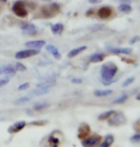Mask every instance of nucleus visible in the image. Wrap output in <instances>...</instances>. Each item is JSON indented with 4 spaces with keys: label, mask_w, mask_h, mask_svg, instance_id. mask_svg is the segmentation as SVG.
<instances>
[{
    "label": "nucleus",
    "mask_w": 140,
    "mask_h": 147,
    "mask_svg": "<svg viewBox=\"0 0 140 147\" xmlns=\"http://www.w3.org/2000/svg\"><path fill=\"white\" fill-rule=\"evenodd\" d=\"M118 71L117 66L113 62H107L102 65L101 67V83L106 85H110L113 82H115L116 79L113 80V78H115V76L116 75V73Z\"/></svg>",
    "instance_id": "nucleus-1"
},
{
    "label": "nucleus",
    "mask_w": 140,
    "mask_h": 147,
    "mask_svg": "<svg viewBox=\"0 0 140 147\" xmlns=\"http://www.w3.org/2000/svg\"><path fill=\"white\" fill-rule=\"evenodd\" d=\"M60 11V6L57 3H52L47 6L42 7L41 13L43 14V16L47 17V18H51V17L55 16L56 14L59 13Z\"/></svg>",
    "instance_id": "nucleus-2"
},
{
    "label": "nucleus",
    "mask_w": 140,
    "mask_h": 147,
    "mask_svg": "<svg viewBox=\"0 0 140 147\" xmlns=\"http://www.w3.org/2000/svg\"><path fill=\"white\" fill-rule=\"evenodd\" d=\"M11 10H13V13L18 17H26L28 16V11L22 0H18V1L14 2Z\"/></svg>",
    "instance_id": "nucleus-3"
},
{
    "label": "nucleus",
    "mask_w": 140,
    "mask_h": 147,
    "mask_svg": "<svg viewBox=\"0 0 140 147\" xmlns=\"http://www.w3.org/2000/svg\"><path fill=\"white\" fill-rule=\"evenodd\" d=\"M110 117L111 119H109V124L111 126H120V125L125 124L127 121L124 115L122 113H118V112L117 113L115 112Z\"/></svg>",
    "instance_id": "nucleus-4"
},
{
    "label": "nucleus",
    "mask_w": 140,
    "mask_h": 147,
    "mask_svg": "<svg viewBox=\"0 0 140 147\" xmlns=\"http://www.w3.org/2000/svg\"><path fill=\"white\" fill-rule=\"evenodd\" d=\"M40 53V50L38 49H28V50H22V51L17 52L15 54L16 59H25V58L34 57Z\"/></svg>",
    "instance_id": "nucleus-5"
},
{
    "label": "nucleus",
    "mask_w": 140,
    "mask_h": 147,
    "mask_svg": "<svg viewBox=\"0 0 140 147\" xmlns=\"http://www.w3.org/2000/svg\"><path fill=\"white\" fill-rule=\"evenodd\" d=\"M20 28L23 31L25 34H29V36H33V34H37V29L36 25L33 23H22L20 25Z\"/></svg>",
    "instance_id": "nucleus-6"
},
{
    "label": "nucleus",
    "mask_w": 140,
    "mask_h": 147,
    "mask_svg": "<svg viewBox=\"0 0 140 147\" xmlns=\"http://www.w3.org/2000/svg\"><path fill=\"white\" fill-rule=\"evenodd\" d=\"M101 140L100 136H93V137H87L86 139L82 140L83 146H94L99 144Z\"/></svg>",
    "instance_id": "nucleus-7"
},
{
    "label": "nucleus",
    "mask_w": 140,
    "mask_h": 147,
    "mask_svg": "<svg viewBox=\"0 0 140 147\" xmlns=\"http://www.w3.org/2000/svg\"><path fill=\"white\" fill-rule=\"evenodd\" d=\"M90 133H91V127L87 123H82L78 129V138L80 140H84L89 136Z\"/></svg>",
    "instance_id": "nucleus-8"
},
{
    "label": "nucleus",
    "mask_w": 140,
    "mask_h": 147,
    "mask_svg": "<svg viewBox=\"0 0 140 147\" xmlns=\"http://www.w3.org/2000/svg\"><path fill=\"white\" fill-rule=\"evenodd\" d=\"M26 126V121H17L15 123H13V125H11L10 127L8 128V132L11 134H15V133H18L22 130Z\"/></svg>",
    "instance_id": "nucleus-9"
},
{
    "label": "nucleus",
    "mask_w": 140,
    "mask_h": 147,
    "mask_svg": "<svg viewBox=\"0 0 140 147\" xmlns=\"http://www.w3.org/2000/svg\"><path fill=\"white\" fill-rule=\"evenodd\" d=\"M107 50L115 55H129L132 53L130 48H116V47H107Z\"/></svg>",
    "instance_id": "nucleus-10"
},
{
    "label": "nucleus",
    "mask_w": 140,
    "mask_h": 147,
    "mask_svg": "<svg viewBox=\"0 0 140 147\" xmlns=\"http://www.w3.org/2000/svg\"><path fill=\"white\" fill-rule=\"evenodd\" d=\"M113 10L110 7H102L98 10L97 11V16L100 17L101 19H107L112 16Z\"/></svg>",
    "instance_id": "nucleus-11"
},
{
    "label": "nucleus",
    "mask_w": 140,
    "mask_h": 147,
    "mask_svg": "<svg viewBox=\"0 0 140 147\" xmlns=\"http://www.w3.org/2000/svg\"><path fill=\"white\" fill-rule=\"evenodd\" d=\"M46 42L44 40H33V41H28L25 43L26 47H29L31 49H38L40 50L42 47L45 46Z\"/></svg>",
    "instance_id": "nucleus-12"
},
{
    "label": "nucleus",
    "mask_w": 140,
    "mask_h": 147,
    "mask_svg": "<svg viewBox=\"0 0 140 147\" xmlns=\"http://www.w3.org/2000/svg\"><path fill=\"white\" fill-rule=\"evenodd\" d=\"M16 73L15 68H13L11 65H5V66H0V76L5 75V76H13Z\"/></svg>",
    "instance_id": "nucleus-13"
},
{
    "label": "nucleus",
    "mask_w": 140,
    "mask_h": 147,
    "mask_svg": "<svg viewBox=\"0 0 140 147\" xmlns=\"http://www.w3.org/2000/svg\"><path fill=\"white\" fill-rule=\"evenodd\" d=\"M46 50L49 53H51L52 55H54V57L55 58V59H60V58H61L60 53H59L58 49L55 46H54V45H47L46 46Z\"/></svg>",
    "instance_id": "nucleus-14"
},
{
    "label": "nucleus",
    "mask_w": 140,
    "mask_h": 147,
    "mask_svg": "<svg viewBox=\"0 0 140 147\" xmlns=\"http://www.w3.org/2000/svg\"><path fill=\"white\" fill-rule=\"evenodd\" d=\"M86 49H87V46H81V47H78V48L72 49V51H70V52H69L68 57H69V58H72V57H76L77 55H79L80 53L84 52Z\"/></svg>",
    "instance_id": "nucleus-15"
},
{
    "label": "nucleus",
    "mask_w": 140,
    "mask_h": 147,
    "mask_svg": "<svg viewBox=\"0 0 140 147\" xmlns=\"http://www.w3.org/2000/svg\"><path fill=\"white\" fill-rule=\"evenodd\" d=\"M105 58V55L101 54V53H97V54H93L90 57V62L92 63H96V62H101Z\"/></svg>",
    "instance_id": "nucleus-16"
},
{
    "label": "nucleus",
    "mask_w": 140,
    "mask_h": 147,
    "mask_svg": "<svg viewBox=\"0 0 140 147\" xmlns=\"http://www.w3.org/2000/svg\"><path fill=\"white\" fill-rule=\"evenodd\" d=\"M52 33L54 34H61L64 30V25L62 23H56L52 26Z\"/></svg>",
    "instance_id": "nucleus-17"
},
{
    "label": "nucleus",
    "mask_w": 140,
    "mask_h": 147,
    "mask_svg": "<svg viewBox=\"0 0 140 147\" xmlns=\"http://www.w3.org/2000/svg\"><path fill=\"white\" fill-rule=\"evenodd\" d=\"M115 142V139H113V135H107L104 139V142L103 143H101V147H109L111 146Z\"/></svg>",
    "instance_id": "nucleus-18"
},
{
    "label": "nucleus",
    "mask_w": 140,
    "mask_h": 147,
    "mask_svg": "<svg viewBox=\"0 0 140 147\" xmlns=\"http://www.w3.org/2000/svg\"><path fill=\"white\" fill-rule=\"evenodd\" d=\"M50 91V88H46V87H37L36 89H34L33 91V94L34 96H42V95H46L48 94Z\"/></svg>",
    "instance_id": "nucleus-19"
},
{
    "label": "nucleus",
    "mask_w": 140,
    "mask_h": 147,
    "mask_svg": "<svg viewBox=\"0 0 140 147\" xmlns=\"http://www.w3.org/2000/svg\"><path fill=\"white\" fill-rule=\"evenodd\" d=\"M118 10L119 11H121L123 13H130L132 11V7L129 4H127V3H123V4L119 6Z\"/></svg>",
    "instance_id": "nucleus-20"
},
{
    "label": "nucleus",
    "mask_w": 140,
    "mask_h": 147,
    "mask_svg": "<svg viewBox=\"0 0 140 147\" xmlns=\"http://www.w3.org/2000/svg\"><path fill=\"white\" fill-rule=\"evenodd\" d=\"M113 93L112 90H96L94 91V96H106Z\"/></svg>",
    "instance_id": "nucleus-21"
},
{
    "label": "nucleus",
    "mask_w": 140,
    "mask_h": 147,
    "mask_svg": "<svg viewBox=\"0 0 140 147\" xmlns=\"http://www.w3.org/2000/svg\"><path fill=\"white\" fill-rule=\"evenodd\" d=\"M115 112V110H110V111L105 112V113H102L101 115H99V116H98V119L99 120H104V119H109V117L112 116Z\"/></svg>",
    "instance_id": "nucleus-22"
},
{
    "label": "nucleus",
    "mask_w": 140,
    "mask_h": 147,
    "mask_svg": "<svg viewBox=\"0 0 140 147\" xmlns=\"http://www.w3.org/2000/svg\"><path fill=\"white\" fill-rule=\"evenodd\" d=\"M47 107H49V104L46 102H40V103H36L33 105V109L36 111H41L46 109Z\"/></svg>",
    "instance_id": "nucleus-23"
},
{
    "label": "nucleus",
    "mask_w": 140,
    "mask_h": 147,
    "mask_svg": "<svg viewBox=\"0 0 140 147\" xmlns=\"http://www.w3.org/2000/svg\"><path fill=\"white\" fill-rule=\"evenodd\" d=\"M127 99H128V96L127 95H122L120 98L115 99V100L113 101V104H122V103H124Z\"/></svg>",
    "instance_id": "nucleus-24"
},
{
    "label": "nucleus",
    "mask_w": 140,
    "mask_h": 147,
    "mask_svg": "<svg viewBox=\"0 0 140 147\" xmlns=\"http://www.w3.org/2000/svg\"><path fill=\"white\" fill-rule=\"evenodd\" d=\"M29 101H30V98H28V96H22V98L16 99L15 103L16 104H24V103H27Z\"/></svg>",
    "instance_id": "nucleus-25"
},
{
    "label": "nucleus",
    "mask_w": 140,
    "mask_h": 147,
    "mask_svg": "<svg viewBox=\"0 0 140 147\" xmlns=\"http://www.w3.org/2000/svg\"><path fill=\"white\" fill-rule=\"evenodd\" d=\"M14 68H15L16 71H19V72H24L27 70V67H26L24 64H22L20 62H17L15 64V67H14Z\"/></svg>",
    "instance_id": "nucleus-26"
},
{
    "label": "nucleus",
    "mask_w": 140,
    "mask_h": 147,
    "mask_svg": "<svg viewBox=\"0 0 140 147\" xmlns=\"http://www.w3.org/2000/svg\"><path fill=\"white\" fill-rule=\"evenodd\" d=\"M135 81V76H130V78H128L126 80H125L123 83H122V87H127L129 86L130 84H132L133 82Z\"/></svg>",
    "instance_id": "nucleus-27"
},
{
    "label": "nucleus",
    "mask_w": 140,
    "mask_h": 147,
    "mask_svg": "<svg viewBox=\"0 0 140 147\" xmlns=\"http://www.w3.org/2000/svg\"><path fill=\"white\" fill-rule=\"evenodd\" d=\"M49 142H50V143H51L52 145L57 146L58 143H59V140H58L57 138H54V137H50L49 138Z\"/></svg>",
    "instance_id": "nucleus-28"
},
{
    "label": "nucleus",
    "mask_w": 140,
    "mask_h": 147,
    "mask_svg": "<svg viewBox=\"0 0 140 147\" xmlns=\"http://www.w3.org/2000/svg\"><path fill=\"white\" fill-rule=\"evenodd\" d=\"M131 142H133V143H138V142H140V134L133 135V136L131 137Z\"/></svg>",
    "instance_id": "nucleus-29"
},
{
    "label": "nucleus",
    "mask_w": 140,
    "mask_h": 147,
    "mask_svg": "<svg viewBox=\"0 0 140 147\" xmlns=\"http://www.w3.org/2000/svg\"><path fill=\"white\" fill-rule=\"evenodd\" d=\"M10 82V78H0V88L5 86L6 84H8Z\"/></svg>",
    "instance_id": "nucleus-30"
},
{
    "label": "nucleus",
    "mask_w": 140,
    "mask_h": 147,
    "mask_svg": "<svg viewBox=\"0 0 140 147\" xmlns=\"http://www.w3.org/2000/svg\"><path fill=\"white\" fill-rule=\"evenodd\" d=\"M29 87H30V83H29V82H26V83H23L21 85H19L18 90L19 91H24L26 89H28Z\"/></svg>",
    "instance_id": "nucleus-31"
},
{
    "label": "nucleus",
    "mask_w": 140,
    "mask_h": 147,
    "mask_svg": "<svg viewBox=\"0 0 140 147\" xmlns=\"http://www.w3.org/2000/svg\"><path fill=\"white\" fill-rule=\"evenodd\" d=\"M137 41H140V36H135V37H133L132 39H131V40L129 41V43H130V44H135V43L137 42Z\"/></svg>",
    "instance_id": "nucleus-32"
},
{
    "label": "nucleus",
    "mask_w": 140,
    "mask_h": 147,
    "mask_svg": "<svg viewBox=\"0 0 140 147\" xmlns=\"http://www.w3.org/2000/svg\"><path fill=\"white\" fill-rule=\"evenodd\" d=\"M82 79L81 78H72V83H81Z\"/></svg>",
    "instance_id": "nucleus-33"
},
{
    "label": "nucleus",
    "mask_w": 140,
    "mask_h": 147,
    "mask_svg": "<svg viewBox=\"0 0 140 147\" xmlns=\"http://www.w3.org/2000/svg\"><path fill=\"white\" fill-rule=\"evenodd\" d=\"M41 123H42V124H45L46 121H33L31 124V125H39V124H41Z\"/></svg>",
    "instance_id": "nucleus-34"
},
{
    "label": "nucleus",
    "mask_w": 140,
    "mask_h": 147,
    "mask_svg": "<svg viewBox=\"0 0 140 147\" xmlns=\"http://www.w3.org/2000/svg\"><path fill=\"white\" fill-rule=\"evenodd\" d=\"M116 1L121 2V3H127V4H129V3L132 2V0H116Z\"/></svg>",
    "instance_id": "nucleus-35"
},
{
    "label": "nucleus",
    "mask_w": 140,
    "mask_h": 147,
    "mask_svg": "<svg viewBox=\"0 0 140 147\" xmlns=\"http://www.w3.org/2000/svg\"><path fill=\"white\" fill-rule=\"evenodd\" d=\"M89 2L91 3V4H96V3L101 2V0H89Z\"/></svg>",
    "instance_id": "nucleus-36"
},
{
    "label": "nucleus",
    "mask_w": 140,
    "mask_h": 147,
    "mask_svg": "<svg viewBox=\"0 0 140 147\" xmlns=\"http://www.w3.org/2000/svg\"><path fill=\"white\" fill-rule=\"evenodd\" d=\"M135 128H136V129H137V130H138V131L140 132V120H139V121H137V122H136Z\"/></svg>",
    "instance_id": "nucleus-37"
},
{
    "label": "nucleus",
    "mask_w": 140,
    "mask_h": 147,
    "mask_svg": "<svg viewBox=\"0 0 140 147\" xmlns=\"http://www.w3.org/2000/svg\"><path fill=\"white\" fill-rule=\"evenodd\" d=\"M93 13V10H91V11H87V16H91V14Z\"/></svg>",
    "instance_id": "nucleus-38"
},
{
    "label": "nucleus",
    "mask_w": 140,
    "mask_h": 147,
    "mask_svg": "<svg viewBox=\"0 0 140 147\" xmlns=\"http://www.w3.org/2000/svg\"><path fill=\"white\" fill-rule=\"evenodd\" d=\"M136 99H137V100H140V93L136 96Z\"/></svg>",
    "instance_id": "nucleus-39"
},
{
    "label": "nucleus",
    "mask_w": 140,
    "mask_h": 147,
    "mask_svg": "<svg viewBox=\"0 0 140 147\" xmlns=\"http://www.w3.org/2000/svg\"><path fill=\"white\" fill-rule=\"evenodd\" d=\"M0 1L3 2V3H6V2H7V0H0Z\"/></svg>",
    "instance_id": "nucleus-40"
},
{
    "label": "nucleus",
    "mask_w": 140,
    "mask_h": 147,
    "mask_svg": "<svg viewBox=\"0 0 140 147\" xmlns=\"http://www.w3.org/2000/svg\"><path fill=\"white\" fill-rule=\"evenodd\" d=\"M44 1H49V0H44Z\"/></svg>",
    "instance_id": "nucleus-41"
}]
</instances>
